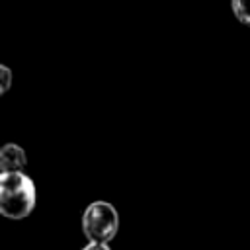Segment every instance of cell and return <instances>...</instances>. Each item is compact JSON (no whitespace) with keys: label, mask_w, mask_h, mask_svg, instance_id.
<instances>
[{"label":"cell","mask_w":250,"mask_h":250,"mask_svg":"<svg viewBox=\"0 0 250 250\" xmlns=\"http://www.w3.org/2000/svg\"><path fill=\"white\" fill-rule=\"evenodd\" d=\"M10 86H12V70L6 64H2L0 66V92L6 94L10 90Z\"/></svg>","instance_id":"cell-5"},{"label":"cell","mask_w":250,"mask_h":250,"mask_svg":"<svg viewBox=\"0 0 250 250\" xmlns=\"http://www.w3.org/2000/svg\"><path fill=\"white\" fill-rule=\"evenodd\" d=\"M119 229L117 209L109 201H92L82 213V232L88 242H109Z\"/></svg>","instance_id":"cell-2"},{"label":"cell","mask_w":250,"mask_h":250,"mask_svg":"<svg viewBox=\"0 0 250 250\" xmlns=\"http://www.w3.org/2000/svg\"><path fill=\"white\" fill-rule=\"evenodd\" d=\"M230 10L240 23L250 25V0H230Z\"/></svg>","instance_id":"cell-4"},{"label":"cell","mask_w":250,"mask_h":250,"mask_svg":"<svg viewBox=\"0 0 250 250\" xmlns=\"http://www.w3.org/2000/svg\"><path fill=\"white\" fill-rule=\"evenodd\" d=\"M25 166V150L16 143H6L0 150V172H23Z\"/></svg>","instance_id":"cell-3"},{"label":"cell","mask_w":250,"mask_h":250,"mask_svg":"<svg viewBox=\"0 0 250 250\" xmlns=\"http://www.w3.org/2000/svg\"><path fill=\"white\" fill-rule=\"evenodd\" d=\"M37 189L23 172H0V213L8 219H25L35 209Z\"/></svg>","instance_id":"cell-1"},{"label":"cell","mask_w":250,"mask_h":250,"mask_svg":"<svg viewBox=\"0 0 250 250\" xmlns=\"http://www.w3.org/2000/svg\"><path fill=\"white\" fill-rule=\"evenodd\" d=\"M82 250H111L107 242H88Z\"/></svg>","instance_id":"cell-6"}]
</instances>
